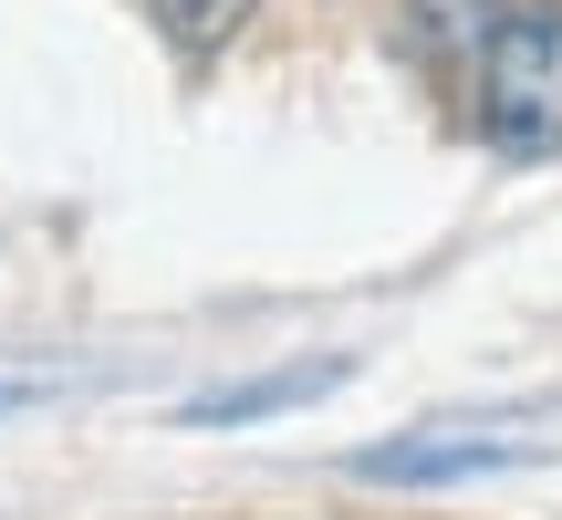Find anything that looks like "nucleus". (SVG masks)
I'll return each mask as SVG.
<instances>
[{"mask_svg": "<svg viewBox=\"0 0 562 520\" xmlns=\"http://www.w3.org/2000/svg\"><path fill=\"white\" fill-rule=\"evenodd\" d=\"M469 125L490 157L542 167L562 157V0H510L469 63Z\"/></svg>", "mask_w": 562, "mask_h": 520, "instance_id": "1", "label": "nucleus"}, {"mask_svg": "<svg viewBox=\"0 0 562 520\" xmlns=\"http://www.w3.org/2000/svg\"><path fill=\"white\" fill-rule=\"evenodd\" d=\"M344 375H355L344 354H302V364H281V375H250V385L199 396V406H188V427H250V417H281V406H302V396H334Z\"/></svg>", "mask_w": 562, "mask_h": 520, "instance_id": "2", "label": "nucleus"}, {"mask_svg": "<svg viewBox=\"0 0 562 520\" xmlns=\"http://www.w3.org/2000/svg\"><path fill=\"white\" fill-rule=\"evenodd\" d=\"M531 448L510 438H396V448H364V479H490V468H521Z\"/></svg>", "mask_w": 562, "mask_h": 520, "instance_id": "3", "label": "nucleus"}, {"mask_svg": "<svg viewBox=\"0 0 562 520\" xmlns=\"http://www.w3.org/2000/svg\"><path fill=\"white\" fill-rule=\"evenodd\" d=\"M510 0H406V32H417V53L438 63V74L469 83V63H480V42L501 32Z\"/></svg>", "mask_w": 562, "mask_h": 520, "instance_id": "4", "label": "nucleus"}, {"mask_svg": "<svg viewBox=\"0 0 562 520\" xmlns=\"http://www.w3.org/2000/svg\"><path fill=\"white\" fill-rule=\"evenodd\" d=\"M250 11H261V0H146V21L167 32L178 63H220L229 42L250 32Z\"/></svg>", "mask_w": 562, "mask_h": 520, "instance_id": "5", "label": "nucleus"}, {"mask_svg": "<svg viewBox=\"0 0 562 520\" xmlns=\"http://www.w3.org/2000/svg\"><path fill=\"white\" fill-rule=\"evenodd\" d=\"M11 406H32V385H11V375H0V417H11Z\"/></svg>", "mask_w": 562, "mask_h": 520, "instance_id": "6", "label": "nucleus"}]
</instances>
